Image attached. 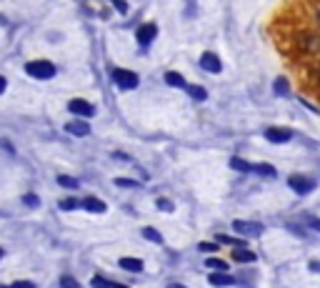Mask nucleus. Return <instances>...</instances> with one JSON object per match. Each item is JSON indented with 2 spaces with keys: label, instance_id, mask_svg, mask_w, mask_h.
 <instances>
[{
  "label": "nucleus",
  "instance_id": "39448f33",
  "mask_svg": "<svg viewBox=\"0 0 320 288\" xmlns=\"http://www.w3.org/2000/svg\"><path fill=\"white\" fill-rule=\"evenodd\" d=\"M288 186H290L298 196H308V193L315 188V181H313L310 176H300V173H295V176H290V178H288Z\"/></svg>",
  "mask_w": 320,
  "mask_h": 288
},
{
  "label": "nucleus",
  "instance_id": "58836bf2",
  "mask_svg": "<svg viewBox=\"0 0 320 288\" xmlns=\"http://www.w3.org/2000/svg\"><path fill=\"white\" fill-rule=\"evenodd\" d=\"M168 288H185V286H180V283H168Z\"/></svg>",
  "mask_w": 320,
  "mask_h": 288
},
{
  "label": "nucleus",
  "instance_id": "a19ab883",
  "mask_svg": "<svg viewBox=\"0 0 320 288\" xmlns=\"http://www.w3.org/2000/svg\"><path fill=\"white\" fill-rule=\"evenodd\" d=\"M0 25H8V20H5V18H0Z\"/></svg>",
  "mask_w": 320,
  "mask_h": 288
},
{
  "label": "nucleus",
  "instance_id": "cd10ccee",
  "mask_svg": "<svg viewBox=\"0 0 320 288\" xmlns=\"http://www.w3.org/2000/svg\"><path fill=\"white\" fill-rule=\"evenodd\" d=\"M108 3H110L120 15H125V13H128V3H125V0H108Z\"/></svg>",
  "mask_w": 320,
  "mask_h": 288
},
{
  "label": "nucleus",
  "instance_id": "393cba45",
  "mask_svg": "<svg viewBox=\"0 0 320 288\" xmlns=\"http://www.w3.org/2000/svg\"><path fill=\"white\" fill-rule=\"evenodd\" d=\"M58 183H60L63 188H78V181L70 178V176H58Z\"/></svg>",
  "mask_w": 320,
  "mask_h": 288
},
{
  "label": "nucleus",
  "instance_id": "a211bd4d",
  "mask_svg": "<svg viewBox=\"0 0 320 288\" xmlns=\"http://www.w3.org/2000/svg\"><path fill=\"white\" fill-rule=\"evenodd\" d=\"M185 90H188V95H190L193 100H198V103H203V100L208 98V90H205L203 85H188Z\"/></svg>",
  "mask_w": 320,
  "mask_h": 288
},
{
  "label": "nucleus",
  "instance_id": "6e6552de",
  "mask_svg": "<svg viewBox=\"0 0 320 288\" xmlns=\"http://www.w3.org/2000/svg\"><path fill=\"white\" fill-rule=\"evenodd\" d=\"M265 138L270 140V143H290L293 140V130L290 128H268L265 130Z\"/></svg>",
  "mask_w": 320,
  "mask_h": 288
},
{
  "label": "nucleus",
  "instance_id": "423d86ee",
  "mask_svg": "<svg viewBox=\"0 0 320 288\" xmlns=\"http://www.w3.org/2000/svg\"><path fill=\"white\" fill-rule=\"evenodd\" d=\"M155 35H158V25H155V23H143V25L135 30V40H138L140 48H148V45L155 40Z\"/></svg>",
  "mask_w": 320,
  "mask_h": 288
},
{
  "label": "nucleus",
  "instance_id": "f3484780",
  "mask_svg": "<svg viewBox=\"0 0 320 288\" xmlns=\"http://www.w3.org/2000/svg\"><path fill=\"white\" fill-rule=\"evenodd\" d=\"M120 268L130 271V273H140L143 271V261L140 258H120Z\"/></svg>",
  "mask_w": 320,
  "mask_h": 288
},
{
  "label": "nucleus",
  "instance_id": "9b49d317",
  "mask_svg": "<svg viewBox=\"0 0 320 288\" xmlns=\"http://www.w3.org/2000/svg\"><path fill=\"white\" fill-rule=\"evenodd\" d=\"M208 283H210V286L223 288V286H233V283H235V278H233V276H228V271H215V273H210V276H208Z\"/></svg>",
  "mask_w": 320,
  "mask_h": 288
},
{
  "label": "nucleus",
  "instance_id": "6ab92c4d",
  "mask_svg": "<svg viewBox=\"0 0 320 288\" xmlns=\"http://www.w3.org/2000/svg\"><path fill=\"white\" fill-rule=\"evenodd\" d=\"M230 168L233 171H238V173H250V163L248 161H243V158H230Z\"/></svg>",
  "mask_w": 320,
  "mask_h": 288
},
{
  "label": "nucleus",
  "instance_id": "f704fd0d",
  "mask_svg": "<svg viewBox=\"0 0 320 288\" xmlns=\"http://www.w3.org/2000/svg\"><path fill=\"white\" fill-rule=\"evenodd\" d=\"M10 288H35V283H30V281H15V283H10Z\"/></svg>",
  "mask_w": 320,
  "mask_h": 288
},
{
  "label": "nucleus",
  "instance_id": "1a4fd4ad",
  "mask_svg": "<svg viewBox=\"0 0 320 288\" xmlns=\"http://www.w3.org/2000/svg\"><path fill=\"white\" fill-rule=\"evenodd\" d=\"M200 68L205 70V73H220L223 70V63H220V58L215 55V53H203L200 55Z\"/></svg>",
  "mask_w": 320,
  "mask_h": 288
},
{
  "label": "nucleus",
  "instance_id": "ddd939ff",
  "mask_svg": "<svg viewBox=\"0 0 320 288\" xmlns=\"http://www.w3.org/2000/svg\"><path fill=\"white\" fill-rule=\"evenodd\" d=\"M80 206H83L88 213H105V211H108V206H105L100 198H95V196H88V198H85Z\"/></svg>",
  "mask_w": 320,
  "mask_h": 288
},
{
  "label": "nucleus",
  "instance_id": "20e7f679",
  "mask_svg": "<svg viewBox=\"0 0 320 288\" xmlns=\"http://www.w3.org/2000/svg\"><path fill=\"white\" fill-rule=\"evenodd\" d=\"M233 228H235V233H240L245 238H260L263 231H265L263 223H258V221H235Z\"/></svg>",
  "mask_w": 320,
  "mask_h": 288
},
{
  "label": "nucleus",
  "instance_id": "c85d7f7f",
  "mask_svg": "<svg viewBox=\"0 0 320 288\" xmlns=\"http://www.w3.org/2000/svg\"><path fill=\"white\" fill-rule=\"evenodd\" d=\"M218 243H225V246H235V248H238V246H243L238 238H230V236H223V233H218Z\"/></svg>",
  "mask_w": 320,
  "mask_h": 288
},
{
  "label": "nucleus",
  "instance_id": "f03ea898",
  "mask_svg": "<svg viewBox=\"0 0 320 288\" xmlns=\"http://www.w3.org/2000/svg\"><path fill=\"white\" fill-rule=\"evenodd\" d=\"M25 73L35 80H50V78H55L58 68L50 60H30V63H25Z\"/></svg>",
  "mask_w": 320,
  "mask_h": 288
},
{
  "label": "nucleus",
  "instance_id": "c756f323",
  "mask_svg": "<svg viewBox=\"0 0 320 288\" xmlns=\"http://www.w3.org/2000/svg\"><path fill=\"white\" fill-rule=\"evenodd\" d=\"M158 208H160V211H173L175 206H173V201H168V198H158Z\"/></svg>",
  "mask_w": 320,
  "mask_h": 288
},
{
  "label": "nucleus",
  "instance_id": "9d476101",
  "mask_svg": "<svg viewBox=\"0 0 320 288\" xmlns=\"http://www.w3.org/2000/svg\"><path fill=\"white\" fill-rule=\"evenodd\" d=\"M65 130H68L70 135H78V138H85V135H90V125H88L83 118L68 120V123H65Z\"/></svg>",
  "mask_w": 320,
  "mask_h": 288
},
{
  "label": "nucleus",
  "instance_id": "0eeeda50",
  "mask_svg": "<svg viewBox=\"0 0 320 288\" xmlns=\"http://www.w3.org/2000/svg\"><path fill=\"white\" fill-rule=\"evenodd\" d=\"M68 110L73 113V115H78V118H90L93 113H95V108L88 103V100H83V98H73L70 103H68Z\"/></svg>",
  "mask_w": 320,
  "mask_h": 288
},
{
  "label": "nucleus",
  "instance_id": "79ce46f5",
  "mask_svg": "<svg viewBox=\"0 0 320 288\" xmlns=\"http://www.w3.org/2000/svg\"><path fill=\"white\" fill-rule=\"evenodd\" d=\"M3 256H5V251H3V248H0V258H3Z\"/></svg>",
  "mask_w": 320,
  "mask_h": 288
},
{
  "label": "nucleus",
  "instance_id": "ea45409f",
  "mask_svg": "<svg viewBox=\"0 0 320 288\" xmlns=\"http://www.w3.org/2000/svg\"><path fill=\"white\" fill-rule=\"evenodd\" d=\"M110 288H125V286H120V283H113V286H110Z\"/></svg>",
  "mask_w": 320,
  "mask_h": 288
},
{
  "label": "nucleus",
  "instance_id": "5701e85b",
  "mask_svg": "<svg viewBox=\"0 0 320 288\" xmlns=\"http://www.w3.org/2000/svg\"><path fill=\"white\" fill-rule=\"evenodd\" d=\"M78 206H80L78 198H63V201H60V208H63V211H75Z\"/></svg>",
  "mask_w": 320,
  "mask_h": 288
},
{
  "label": "nucleus",
  "instance_id": "f8f14e48",
  "mask_svg": "<svg viewBox=\"0 0 320 288\" xmlns=\"http://www.w3.org/2000/svg\"><path fill=\"white\" fill-rule=\"evenodd\" d=\"M273 93H275L278 98H288V95H290V80H288L285 75H278V78L273 80Z\"/></svg>",
  "mask_w": 320,
  "mask_h": 288
},
{
  "label": "nucleus",
  "instance_id": "b1692460",
  "mask_svg": "<svg viewBox=\"0 0 320 288\" xmlns=\"http://www.w3.org/2000/svg\"><path fill=\"white\" fill-rule=\"evenodd\" d=\"M60 288H80V283L73 276H60Z\"/></svg>",
  "mask_w": 320,
  "mask_h": 288
},
{
  "label": "nucleus",
  "instance_id": "412c9836",
  "mask_svg": "<svg viewBox=\"0 0 320 288\" xmlns=\"http://www.w3.org/2000/svg\"><path fill=\"white\" fill-rule=\"evenodd\" d=\"M143 238H148V241H153V243H163V236H160L155 228H150V226L143 228Z\"/></svg>",
  "mask_w": 320,
  "mask_h": 288
},
{
  "label": "nucleus",
  "instance_id": "dca6fc26",
  "mask_svg": "<svg viewBox=\"0 0 320 288\" xmlns=\"http://www.w3.org/2000/svg\"><path fill=\"white\" fill-rule=\"evenodd\" d=\"M165 83H168L170 88H188L185 78H183L180 73H175V70H168V73H165Z\"/></svg>",
  "mask_w": 320,
  "mask_h": 288
},
{
  "label": "nucleus",
  "instance_id": "c9c22d12",
  "mask_svg": "<svg viewBox=\"0 0 320 288\" xmlns=\"http://www.w3.org/2000/svg\"><path fill=\"white\" fill-rule=\"evenodd\" d=\"M0 148H5V151H8V153H10V156H13V153H15V148H13V146H10V143H8V140H0Z\"/></svg>",
  "mask_w": 320,
  "mask_h": 288
},
{
  "label": "nucleus",
  "instance_id": "7ed1b4c3",
  "mask_svg": "<svg viewBox=\"0 0 320 288\" xmlns=\"http://www.w3.org/2000/svg\"><path fill=\"white\" fill-rule=\"evenodd\" d=\"M113 80H115V85H118L120 90H133V88H138V83H140L138 73L125 70V68H115V70H113Z\"/></svg>",
  "mask_w": 320,
  "mask_h": 288
},
{
  "label": "nucleus",
  "instance_id": "e433bc0d",
  "mask_svg": "<svg viewBox=\"0 0 320 288\" xmlns=\"http://www.w3.org/2000/svg\"><path fill=\"white\" fill-rule=\"evenodd\" d=\"M5 88H8V80H5L3 75H0V95H3V93H5Z\"/></svg>",
  "mask_w": 320,
  "mask_h": 288
},
{
  "label": "nucleus",
  "instance_id": "2eb2a0df",
  "mask_svg": "<svg viewBox=\"0 0 320 288\" xmlns=\"http://www.w3.org/2000/svg\"><path fill=\"white\" fill-rule=\"evenodd\" d=\"M250 173H255L260 178H273L275 176V168L270 163H250Z\"/></svg>",
  "mask_w": 320,
  "mask_h": 288
},
{
  "label": "nucleus",
  "instance_id": "bb28decb",
  "mask_svg": "<svg viewBox=\"0 0 320 288\" xmlns=\"http://www.w3.org/2000/svg\"><path fill=\"white\" fill-rule=\"evenodd\" d=\"M303 221H305V226H308V228H313V231H318V233H320V218H318V216H305Z\"/></svg>",
  "mask_w": 320,
  "mask_h": 288
},
{
  "label": "nucleus",
  "instance_id": "7c9ffc66",
  "mask_svg": "<svg viewBox=\"0 0 320 288\" xmlns=\"http://www.w3.org/2000/svg\"><path fill=\"white\" fill-rule=\"evenodd\" d=\"M113 283L110 281H105V278H100V276H95L93 278V288H110Z\"/></svg>",
  "mask_w": 320,
  "mask_h": 288
},
{
  "label": "nucleus",
  "instance_id": "473e14b6",
  "mask_svg": "<svg viewBox=\"0 0 320 288\" xmlns=\"http://www.w3.org/2000/svg\"><path fill=\"white\" fill-rule=\"evenodd\" d=\"M313 83L320 88V60H315V65H313Z\"/></svg>",
  "mask_w": 320,
  "mask_h": 288
},
{
  "label": "nucleus",
  "instance_id": "f257e3e1",
  "mask_svg": "<svg viewBox=\"0 0 320 288\" xmlns=\"http://www.w3.org/2000/svg\"><path fill=\"white\" fill-rule=\"evenodd\" d=\"M293 48L298 55H305L310 60H320V33H315V30L293 33Z\"/></svg>",
  "mask_w": 320,
  "mask_h": 288
},
{
  "label": "nucleus",
  "instance_id": "4468645a",
  "mask_svg": "<svg viewBox=\"0 0 320 288\" xmlns=\"http://www.w3.org/2000/svg\"><path fill=\"white\" fill-rule=\"evenodd\" d=\"M233 261H238V263H255V261H258V256H255L250 248L238 246V248L233 251Z\"/></svg>",
  "mask_w": 320,
  "mask_h": 288
},
{
  "label": "nucleus",
  "instance_id": "aec40b11",
  "mask_svg": "<svg viewBox=\"0 0 320 288\" xmlns=\"http://www.w3.org/2000/svg\"><path fill=\"white\" fill-rule=\"evenodd\" d=\"M205 266H208V268H213V271H228V263H225L223 258H215V256L205 258Z\"/></svg>",
  "mask_w": 320,
  "mask_h": 288
},
{
  "label": "nucleus",
  "instance_id": "72a5a7b5",
  "mask_svg": "<svg viewBox=\"0 0 320 288\" xmlns=\"http://www.w3.org/2000/svg\"><path fill=\"white\" fill-rule=\"evenodd\" d=\"M198 248H200L203 253H215V251H218V243H200Z\"/></svg>",
  "mask_w": 320,
  "mask_h": 288
},
{
  "label": "nucleus",
  "instance_id": "2f4dec72",
  "mask_svg": "<svg viewBox=\"0 0 320 288\" xmlns=\"http://www.w3.org/2000/svg\"><path fill=\"white\" fill-rule=\"evenodd\" d=\"M313 20L320 28V0H315V3H313Z\"/></svg>",
  "mask_w": 320,
  "mask_h": 288
},
{
  "label": "nucleus",
  "instance_id": "4be33fe9",
  "mask_svg": "<svg viewBox=\"0 0 320 288\" xmlns=\"http://www.w3.org/2000/svg\"><path fill=\"white\" fill-rule=\"evenodd\" d=\"M115 186L118 188H140L138 181H130V178H115Z\"/></svg>",
  "mask_w": 320,
  "mask_h": 288
},
{
  "label": "nucleus",
  "instance_id": "a878e982",
  "mask_svg": "<svg viewBox=\"0 0 320 288\" xmlns=\"http://www.w3.org/2000/svg\"><path fill=\"white\" fill-rule=\"evenodd\" d=\"M23 203L30 206V208H38V206H40V198H38L35 193H25V196H23Z\"/></svg>",
  "mask_w": 320,
  "mask_h": 288
},
{
  "label": "nucleus",
  "instance_id": "4c0bfd02",
  "mask_svg": "<svg viewBox=\"0 0 320 288\" xmlns=\"http://www.w3.org/2000/svg\"><path fill=\"white\" fill-rule=\"evenodd\" d=\"M310 271H315V273H320V261H310Z\"/></svg>",
  "mask_w": 320,
  "mask_h": 288
}]
</instances>
